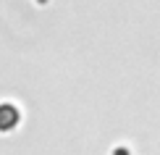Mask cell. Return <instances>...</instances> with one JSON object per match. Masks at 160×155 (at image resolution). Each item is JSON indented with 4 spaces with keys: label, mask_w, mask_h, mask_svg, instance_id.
I'll return each mask as SVG.
<instances>
[{
    "label": "cell",
    "mask_w": 160,
    "mask_h": 155,
    "mask_svg": "<svg viewBox=\"0 0 160 155\" xmlns=\"http://www.w3.org/2000/svg\"><path fill=\"white\" fill-rule=\"evenodd\" d=\"M21 124V108L16 103H0V132H13Z\"/></svg>",
    "instance_id": "6da1fadb"
}]
</instances>
